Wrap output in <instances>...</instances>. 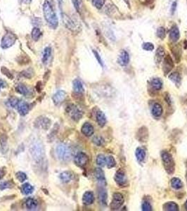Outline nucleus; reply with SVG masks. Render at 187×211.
<instances>
[{
	"instance_id": "dca6fc26",
	"label": "nucleus",
	"mask_w": 187,
	"mask_h": 211,
	"mask_svg": "<svg viewBox=\"0 0 187 211\" xmlns=\"http://www.w3.org/2000/svg\"><path fill=\"white\" fill-rule=\"evenodd\" d=\"M163 113V109L160 104L158 103H156L153 105V106L151 108V113L154 117L156 118H159L162 116Z\"/></svg>"
},
{
	"instance_id": "c756f323",
	"label": "nucleus",
	"mask_w": 187,
	"mask_h": 211,
	"mask_svg": "<svg viewBox=\"0 0 187 211\" xmlns=\"http://www.w3.org/2000/svg\"><path fill=\"white\" fill-rule=\"evenodd\" d=\"M25 206L28 210L35 209L37 206V201L32 198H28L25 201Z\"/></svg>"
},
{
	"instance_id": "20e7f679",
	"label": "nucleus",
	"mask_w": 187,
	"mask_h": 211,
	"mask_svg": "<svg viewBox=\"0 0 187 211\" xmlns=\"http://www.w3.org/2000/svg\"><path fill=\"white\" fill-rule=\"evenodd\" d=\"M30 153L32 154V158L37 162L42 160L44 155V151L42 145L39 144V142L32 144L31 146H30Z\"/></svg>"
},
{
	"instance_id": "aec40b11",
	"label": "nucleus",
	"mask_w": 187,
	"mask_h": 211,
	"mask_svg": "<svg viewBox=\"0 0 187 211\" xmlns=\"http://www.w3.org/2000/svg\"><path fill=\"white\" fill-rule=\"evenodd\" d=\"M180 34H179V30L177 26L174 25V26L172 27L171 30L170 31V39L172 42H176L178 41L179 39Z\"/></svg>"
},
{
	"instance_id": "c03bdc74",
	"label": "nucleus",
	"mask_w": 187,
	"mask_h": 211,
	"mask_svg": "<svg viewBox=\"0 0 187 211\" xmlns=\"http://www.w3.org/2000/svg\"><path fill=\"white\" fill-rule=\"evenodd\" d=\"M93 142L97 146H102L104 144V139L101 137H95L93 139Z\"/></svg>"
},
{
	"instance_id": "49530a36",
	"label": "nucleus",
	"mask_w": 187,
	"mask_h": 211,
	"mask_svg": "<svg viewBox=\"0 0 187 211\" xmlns=\"http://www.w3.org/2000/svg\"><path fill=\"white\" fill-rule=\"evenodd\" d=\"M105 3V0H93V4L96 8L101 9L104 6Z\"/></svg>"
},
{
	"instance_id": "c85d7f7f",
	"label": "nucleus",
	"mask_w": 187,
	"mask_h": 211,
	"mask_svg": "<svg viewBox=\"0 0 187 211\" xmlns=\"http://www.w3.org/2000/svg\"><path fill=\"white\" fill-rule=\"evenodd\" d=\"M107 197H108V195H107V192L106 190L104 189H100L99 192V198L101 205H107Z\"/></svg>"
},
{
	"instance_id": "7c9ffc66",
	"label": "nucleus",
	"mask_w": 187,
	"mask_h": 211,
	"mask_svg": "<svg viewBox=\"0 0 187 211\" xmlns=\"http://www.w3.org/2000/svg\"><path fill=\"white\" fill-rule=\"evenodd\" d=\"M171 187L174 189H180L183 187V183L179 178L174 177L171 180Z\"/></svg>"
},
{
	"instance_id": "864d4df0",
	"label": "nucleus",
	"mask_w": 187,
	"mask_h": 211,
	"mask_svg": "<svg viewBox=\"0 0 187 211\" xmlns=\"http://www.w3.org/2000/svg\"><path fill=\"white\" fill-rule=\"evenodd\" d=\"M33 23L35 25H40L42 24V21L39 18H35L33 19V23Z\"/></svg>"
},
{
	"instance_id": "bf43d9fd",
	"label": "nucleus",
	"mask_w": 187,
	"mask_h": 211,
	"mask_svg": "<svg viewBox=\"0 0 187 211\" xmlns=\"http://www.w3.org/2000/svg\"><path fill=\"white\" fill-rule=\"evenodd\" d=\"M186 183H187V161H186Z\"/></svg>"
},
{
	"instance_id": "9b49d317",
	"label": "nucleus",
	"mask_w": 187,
	"mask_h": 211,
	"mask_svg": "<svg viewBox=\"0 0 187 211\" xmlns=\"http://www.w3.org/2000/svg\"><path fill=\"white\" fill-rule=\"evenodd\" d=\"M115 181L117 183V184L119 185L120 187H123L126 184L127 182V178H126L125 173L122 170H119L116 172L115 175Z\"/></svg>"
},
{
	"instance_id": "6e6d98bb",
	"label": "nucleus",
	"mask_w": 187,
	"mask_h": 211,
	"mask_svg": "<svg viewBox=\"0 0 187 211\" xmlns=\"http://www.w3.org/2000/svg\"><path fill=\"white\" fill-rule=\"evenodd\" d=\"M6 86V83L5 82L2 80H0V90H1L2 88Z\"/></svg>"
},
{
	"instance_id": "7ed1b4c3",
	"label": "nucleus",
	"mask_w": 187,
	"mask_h": 211,
	"mask_svg": "<svg viewBox=\"0 0 187 211\" xmlns=\"http://www.w3.org/2000/svg\"><path fill=\"white\" fill-rule=\"evenodd\" d=\"M58 158L61 161H68L71 157V150L65 144H58L56 149Z\"/></svg>"
},
{
	"instance_id": "f8f14e48",
	"label": "nucleus",
	"mask_w": 187,
	"mask_h": 211,
	"mask_svg": "<svg viewBox=\"0 0 187 211\" xmlns=\"http://www.w3.org/2000/svg\"><path fill=\"white\" fill-rule=\"evenodd\" d=\"M137 137L141 142H146L148 138V131L146 127H142L137 132Z\"/></svg>"
},
{
	"instance_id": "1a4fd4ad",
	"label": "nucleus",
	"mask_w": 187,
	"mask_h": 211,
	"mask_svg": "<svg viewBox=\"0 0 187 211\" xmlns=\"http://www.w3.org/2000/svg\"><path fill=\"white\" fill-rule=\"evenodd\" d=\"M75 163L76 164L78 167L84 168L87 165L89 162V158L87 155L83 153V152H79L76 155L74 159Z\"/></svg>"
},
{
	"instance_id": "603ef678",
	"label": "nucleus",
	"mask_w": 187,
	"mask_h": 211,
	"mask_svg": "<svg viewBox=\"0 0 187 211\" xmlns=\"http://www.w3.org/2000/svg\"><path fill=\"white\" fill-rule=\"evenodd\" d=\"M176 9H177V2H174L172 4L171 9H170V11H171V13L172 14H174V13L175 11H176Z\"/></svg>"
},
{
	"instance_id": "f257e3e1",
	"label": "nucleus",
	"mask_w": 187,
	"mask_h": 211,
	"mask_svg": "<svg viewBox=\"0 0 187 211\" xmlns=\"http://www.w3.org/2000/svg\"><path fill=\"white\" fill-rule=\"evenodd\" d=\"M43 12L44 18H45L46 22L48 23L49 25H50L51 28H53V29L57 28L58 24L57 16V14H56L55 11H53L51 4L47 1V0H46V1L44 2Z\"/></svg>"
},
{
	"instance_id": "a211bd4d",
	"label": "nucleus",
	"mask_w": 187,
	"mask_h": 211,
	"mask_svg": "<svg viewBox=\"0 0 187 211\" xmlns=\"http://www.w3.org/2000/svg\"><path fill=\"white\" fill-rule=\"evenodd\" d=\"M18 111L21 116H25L29 111V106L24 101H20L17 106Z\"/></svg>"
},
{
	"instance_id": "0eeeda50",
	"label": "nucleus",
	"mask_w": 187,
	"mask_h": 211,
	"mask_svg": "<svg viewBox=\"0 0 187 211\" xmlns=\"http://www.w3.org/2000/svg\"><path fill=\"white\" fill-rule=\"evenodd\" d=\"M125 198L122 194L115 193L113 196V200L111 203V208L113 210H119L123 205Z\"/></svg>"
},
{
	"instance_id": "72a5a7b5",
	"label": "nucleus",
	"mask_w": 187,
	"mask_h": 211,
	"mask_svg": "<svg viewBox=\"0 0 187 211\" xmlns=\"http://www.w3.org/2000/svg\"><path fill=\"white\" fill-rule=\"evenodd\" d=\"M41 35H42V32L39 28L35 27L32 29V32H31V36H32V39H34L35 41L38 40V39L40 38Z\"/></svg>"
},
{
	"instance_id": "5701e85b",
	"label": "nucleus",
	"mask_w": 187,
	"mask_h": 211,
	"mask_svg": "<svg viewBox=\"0 0 187 211\" xmlns=\"http://www.w3.org/2000/svg\"><path fill=\"white\" fill-rule=\"evenodd\" d=\"M72 87H73V90L75 92L78 94L83 93L84 91H85L82 83L78 79H75L73 81V83H72Z\"/></svg>"
},
{
	"instance_id": "ea45409f",
	"label": "nucleus",
	"mask_w": 187,
	"mask_h": 211,
	"mask_svg": "<svg viewBox=\"0 0 187 211\" xmlns=\"http://www.w3.org/2000/svg\"><path fill=\"white\" fill-rule=\"evenodd\" d=\"M16 177L20 182H23L27 179V175L23 172H18L16 174Z\"/></svg>"
},
{
	"instance_id": "e433bc0d",
	"label": "nucleus",
	"mask_w": 187,
	"mask_h": 211,
	"mask_svg": "<svg viewBox=\"0 0 187 211\" xmlns=\"http://www.w3.org/2000/svg\"><path fill=\"white\" fill-rule=\"evenodd\" d=\"M97 163L100 167H104L106 164V157L103 154L98 155L97 157Z\"/></svg>"
},
{
	"instance_id": "423d86ee",
	"label": "nucleus",
	"mask_w": 187,
	"mask_h": 211,
	"mask_svg": "<svg viewBox=\"0 0 187 211\" xmlns=\"http://www.w3.org/2000/svg\"><path fill=\"white\" fill-rule=\"evenodd\" d=\"M16 39L17 38H16V36L14 34L9 32L4 35L3 38H2L1 46L3 49H7L11 47V46H13L15 44Z\"/></svg>"
},
{
	"instance_id": "a19ab883",
	"label": "nucleus",
	"mask_w": 187,
	"mask_h": 211,
	"mask_svg": "<svg viewBox=\"0 0 187 211\" xmlns=\"http://www.w3.org/2000/svg\"><path fill=\"white\" fill-rule=\"evenodd\" d=\"M165 35H166V31H165V28L163 27L159 28L157 30V36L161 39H163L165 37Z\"/></svg>"
},
{
	"instance_id": "8fccbe9b",
	"label": "nucleus",
	"mask_w": 187,
	"mask_h": 211,
	"mask_svg": "<svg viewBox=\"0 0 187 211\" xmlns=\"http://www.w3.org/2000/svg\"><path fill=\"white\" fill-rule=\"evenodd\" d=\"M11 186H12V182H2L1 184H0V189L3 190V189H5L11 188Z\"/></svg>"
},
{
	"instance_id": "b1692460",
	"label": "nucleus",
	"mask_w": 187,
	"mask_h": 211,
	"mask_svg": "<svg viewBox=\"0 0 187 211\" xmlns=\"http://www.w3.org/2000/svg\"><path fill=\"white\" fill-rule=\"evenodd\" d=\"M169 79L172 82V83H174L175 84V85H177V87H179L181 85L182 77L178 72H172L169 76Z\"/></svg>"
},
{
	"instance_id": "052dcab7",
	"label": "nucleus",
	"mask_w": 187,
	"mask_h": 211,
	"mask_svg": "<svg viewBox=\"0 0 187 211\" xmlns=\"http://www.w3.org/2000/svg\"><path fill=\"white\" fill-rule=\"evenodd\" d=\"M184 206H185V208H186V210H187V200L186 201V203H185V205H184Z\"/></svg>"
},
{
	"instance_id": "6ab92c4d",
	"label": "nucleus",
	"mask_w": 187,
	"mask_h": 211,
	"mask_svg": "<svg viewBox=\"0 0 187 211\" xmlns=\"http://www.w3.org/2000/svg\"><path fill=\"white\" fill-rule=\"evenodd\" d=\"M81 131L83 135H85L86 137H90V136L93 135L94 132V130L93 126L89 123H86L84 124L82 127Z\"/></svg>"
},
{
	"instance_id": "09e8293b",
	"label": "nucleus",
	"mask_w": 187,
	"mask_h": 211,
	"mask_svg": "<svg viewBox=\"0 0 187 211\" xmlns=\"http://www.w3.org/2000/svg\"><path fill=\"white\" fill-rule=\"evenodd\" d=\"M1 71L2 73H3L4 75H5V76L9 77V79H13V76H12V74H11V72L9 71V70H8L5 67H2V69H1Z\"/></svg>"
},
{
	"instance_id": "4c0bfd02",
	"label": "nucleus",
	"mask_w": 187,
	"mask_h": 211,
	"mask_svg": "<svg viewBox=\"0 0 187 211\" xmlns=\"http://www.w3.org/2000/svg\"><path fill=\"white\" fill-rule=\"evenodd\" d=\"M106 165H107V168H109V169L115 167L116 165V160L114 159L113 156H109L108 157H106Z\"/></svg>"
},
{
	"instance_id": "4468645a",
	"label": "nucleus",
	"mask_w": 187,
	"mask_h": 211,
	"mask_svg": "<svg viewBox=\"0 0 187 211\" xmlns=\"http://www.w3.org/2000/svg\"><path fill=\"white\" fill-rule=\"evenodd\" d=\"M51 121L47 118L45 117H39L37 119L35 122V125L39 127V128H42L44 130H48L49 128L50 127Z\"/></svg>"
},
{
	"instance_id": "ddd939ff",
	"label": "nucleus",
	"mask_w": 187,
	"mask_h": 211,
	"mask_svg": "<svg viewBox=\"0 0 187 211\" xmlns=\"http://www.w3.org/2000/svg\"><path fill=\"white\" fill-rule=\"evenodd\" d=\"M65 97H66V92L64 90H59L54 94L52 99L56 105H58L64 102Z\"/></svg>"
},
{
	"instance_id": "a878e982",
	"label": "nucleus",
	"mask_w": 187,
	"mask_h": 211,
	"mask_svg": "<svg viewBox=\"0 0 187 211\" xmlns=\"http://www.w3.org/2000/svg\"><path fill=\"white\" fill-rule=\"evenodd\" d=\"M146 151L143 149V148H137L135 151V156L137 161L139 162H143L144 161L145 158H146Z\"/></svg>"
},
{
	"instance_id": "bb28decb",
	"label": "nucleus",
	"mask_w": 187,
	"mask_h": 211,
	"mask_svg": "<svg viewBox=\"0 0 187 211\" xmlns=\"http://www.w3.org/2000/svg\"><path fill=\"white\" fill-rule=\"evenodd\" d=\"M94 176H95L96 179H97L99 182H101V183L105 182V180H106V179H105L104 172L101 168H97L95 169L94 170Z\"/></svg>"
},
{
	"instance_id": "393cba45",
	"label": "nucleus",
	"mask_w": 187,
	"mask_h": 211,
	"mask_svg": "<svg viewBox=\"0 0 187 211\" xmlns=\"http://www.w3.org/2000/svg\"><path fill=\"white\" fill-rule=\"evenodd\" d=\"M96 118H97V121L100 127H104L106 123V118L105 114L102 111H98L96 115Z\"/></svg>"
},
{
	"instance_id": "13d9d810",
	"label": "nucleus",
	"mask_w": 187,
	"mask_h": 211,
	"mask_svg": "<svg viewBox=\"0 0 187 211\" xmlns=\"http://www.w3.org/2000/svg\"><path fill=\"white\" fill-rule=\"evenodd\" d=\"M4 171L2 170V169H0V180H1L2 178L4 177Z\"/></svg>"
},
{
	"instance_id": "9d476101",
	"label": "nucleus",
	"mask_w": 187,
	"mask_h": 211,
	"mask_svg": "<svg viewBox=\"0 0 187 211\" xmlns=\"http://www.w3.org/2000/svg\"><path fill=\"white\" fill-rule=\"evenodd\" d=\"M173 68H174V62H173L172 58L170 57V55L165 56L164 58H163V70L165 76L169 73Z\"/></svg>"
},
{
	"instance_id": "473e14b6",
	"label": "nucleus",
	"mask_w": 187,
	"mask_h": 211,
	"mask_svg": "<svg viewBox=\"0 0 187 211\" xmlns=\"http://www.w3.org/2000/svg\"><path fill=\"white\" fill-rule=\"evenodd\" d=\"M51 54V47H50V46H47V47H46L45 49H44L43 54H42V62L44 63H47L49 59H50Z\"/></svg>"
},
{
	"instance_id": "3c124183",
	"label": "nucleus",
	"mask_w": 187,
	"mask_h": 211,
	"mask_svg": "<svg viewBox=\"0 0 187 211\" xmlns=\"http://www.w3.org/2000/svg\"><path fill=\"white\" fill-rule=\"evenodd\" d=\"M93 53H94V54L95 58H97L98 63H99L102 67H104V62H103V61L101 59V56H100V55H99V54L98 53L96 50H93Z\"/></svg>"
},
{
	"instance_id": "79ce46f5",
	"label": "nucleus",
	"mask_w": 187,
	"mask_h": 211,
	"mask_svg": "<svg viewBox=\"0 0 187 211\" xmlns=\"http://www.w3.org/2000/svg\"><path fill=\"white\" fill-rule=\"evenodd\" d=\"M19 102H20V100L18 99V98H15V97H12L9 100V104L12 108H16L18 106Z\"/></svg>"
},
{
	"instance_id": "a18cd8bd",
	"label": "nucleus",
	"mask_w": 187,
	"mask_h": 211,
	"mask_svg": "<svg viewBox=\"0 0 187 211\" xmlns=\"http://www.w3.org/2000/svg\"><path fill=\"white\" fill-rule=\"evenodd\" d=\"M141 209L142 210L144 211H151L153 210V208H152V206L150 204V203H148V201H144V202L142 203V206H141Z\"/></svg>"
},
{
	"instance_id": "5fc2aeb1",
	"label": "nucleus",
	"mask_w": 187,
	"mask_h": 211,
	"mask_svg": "<svg viewBox=\"0 0 187 211\" xmlns=\"http://www.w3.org/2000/svg\"><path fill=\"white\" fill-rule=\"evenodd\" d=\"M23 75L26 77H30L32 76V72H30L29 70H25L23 72Z\"/></svg>"
},
{
	"instance_id": "58836bf2",
	"label": "nucleus",
	"mask_w": 187,
	"mask_h": 211,
	"mask_svg": "<svg viewBox=\"0 0 187 211\" xmlns=\"http://www.w3.org/2000/svg\"><path fill=\"white\" fill-rule=\"evenodd\" d=\"M72 4H73L75 9H76L78 12L80 13L82 8V2L81 0H72Z\"/></svg>"
},
{
	"instance_id": "f3484780",
	"label": "nucleus",
	"mask_w": 187,
	"mask_h": 211,
	"mask_svg": "<svg viewBox=\"0 0 187 211\" xmlns=\"http://www.w3.org/2000/svg\"><path fill=\"white\" fill-rule=\"evenodd\" d=\"M83 203L86 205H92L94 201V196L93 192L92 191H86L84 194L82 198Z\"/></svg>"
},
{
	"instance_id": "39448f33",
	"label": "nucleus",
	"mask_w": 187,
	"mask_h": 211,
	"mask_svg": "<svg viewBox=\"0 0 187 211\" xmlns=\"http://www.w3.org/2000/svg\"><path fill=\"white\" fill-rule=\"evenodd\" d=\"M63 21H64V25H65L68 29H69L71 31H78L79 26V23L77 20L71 18V16L66 15V14H63Z\"/></svg>"
},
{
	"instance_id": "cd10ccee",
	"label": "nucleus",
	"mask_w": 187,
	"mask_h": 211,
	"mask_svg": "<svg viewBox=\"0 0 187 211\" xmlns=\"http://www.w3.org/2000/svg\"><path fill=\"white\" fill-rule=\"evenodd\" d=\"M163 210L167 211H178L179 206L174 202H167L163 205Z\"/></svg>"
},
{
	"instance_id": "37998d69",
	"label": "nucleus",
	"mask_w": 187,
	"mask_h": 211,
	"mask_svg": "<svg viewBox=\"0 0 187 211\" xmlns=\"http://www.w3.org/2000/svg\"><path fill=\"white\" fill-rule=\"evenodd\" d=\"M172 53L174 54V57L176 59H177V58H180V56H181V48L179 46H176L174 47V49H172Z\"/></svg>"
},
{
	"instance_id": "6e6552de",
	"label": "nucleus",
	"mask_w": 187,
	"mask_h": 211,
	"mask_svg": "<svg viewBox=\"0 0 187 211\" xmlns=\"http://www.w3.org/2000/svg\"><path fill=\"white\" fill-rule=\"evenodd\" d=\"M66 111L71 116V118L74 120H79L82 117V113L78 107L75 106L72 104L68 106Z\"/></svg>"
},
{
	"instance_id": "f03ea898",
	"label": "nucleus",
	"mask_w": 187,
	"mask_h": 211,
	"mask_svg": "<svg viewBox=\"0 0 187 211\" xmlns=\"http://www.w3.org/2000/svg\"><path fill=\"white\" fill-rule=\"evenodd\" d=\"M161 158L166 172L169 175L173 174L175 170V163L172 155L167 151H163L161 154Z\"/></svg>"
},
{
	"instance_id": "412c9836",
	"label": "nucleus",
	"mask_w": 187,
	"mask_h": 211,
	"mask_svg": "<svg viewBox=\"0 0 187 211\" xmlns=\"http://www.w3.org/2000/svg\"><path fill=\"white\" fill-rule=\"evenodd\" d=\"M152 90L154 91H160L163 87V82L160 78H153L149 82Z\"/></svg>"
},
{
	"instance_id": "de8ad7c7",
	"label": "nucleus",
	"mask_w": 187,
	"mask_h": 211,
	"mask_svg": "<svg viewBox=\"0 0 187 211\" xmlns=\"http://www.w3.org/2000/svg\"><path fill=\"white\" fill-rule=\"evenodd\" d=\"M142 47L146 51H153L154 49L153 44L151 43V42H145L143 44V46Z\"/></svg>"
},
{
	"instance_id": "f704fd0d",
	"label": "nucleus",
	"mask_w": 187,
	"mask_h": 211,
	"mask_svg": "<svg viewBox=\"0 0 187 211\" xmlns=\"http://www.w3.org/2000/svg\"><path fill=\"white\" fill-rule=\"evenodd\" d=\"M16 90H17L18 92H19L20 94L23 96H27L29 92V90L27 88V87L23 84H18L17 87H16Z\"/></svg>"
},
{
	"instance_id": "2eb2a0df",
	"label": "nucleus",
	"mask_w": 187,
	"mask_h": 211,
	"mask_svg": "<svg viewBox=\"0 0 187 211\" xmlns=\"http://www.w3.org/2000/svg\"><path fill=\"white\" fill-rule=\"evenodd\" d=\"M118 62L119 64L122 66H126L130 63V55L126 51H121L120 56H119Z\"/></svg>"
},
{
	"instance_id": "2f4dec72",
	"label": "nucleus",
	"mask_w": 187,
	"mask_h": 211,
	"mask_svg": "<svg viewBox=\"0 0 187 211\" xmlns=\"http://www.w3.org/2000/svg\"><path fill=\"white\" fill-rule=\"evenodd\" d=\"M59 177L62 182L68 183L72 180V175L70 172H63L60 174Z\"/></svg>"
},
{
	"instance_id": "4d7b16f0",
	"label": "nucleus",
	"mask_w": 187,
	"mask_h": 211,
	"mask_svg": "<svg viewBox=\"0 0 187 211\" xmlns=\"http://www.w3.org/2000/svg\"><path fill=\"white\" fill-rule=\"evenodd\" d=\"M166 97H165V99L167 101V102L169 104H171V100H170V98L169 97V95H168V94H166Z\"/></svg>"
},
{
	"instance_id": "4be33fe9",
	"label": "nucleus",
	"mask_w": 187,
	"mask_h": 211,
	"mask_svg": "<svg viewBox=\"0 0 187 211\" xmlns=\"http://www.w3.org/2000/svg\"><path fill=\"white\" fill-rule=\"evenodd\" d=\"M165 57V49L163 46H159L157 49L155 55V61L157 64H160V62Z\"/></svg>"
},
{
	"instance_id": "c9c22d12",
	"label": "nucleus",
	"mask_w": 187,
	"mask_h": 211,
	"mask_svg": "<svg viewBox=\"0 0 187 211\" xmlns=\"http://www.w3.org/2000/svg\"><path fill=\"white\" fill-rule=\"evenodd\" d=\"M22 191L25 195H28L32 193L33 191V187L28 183H25L22 186Z\"/></svg>"
}]
</instances>
